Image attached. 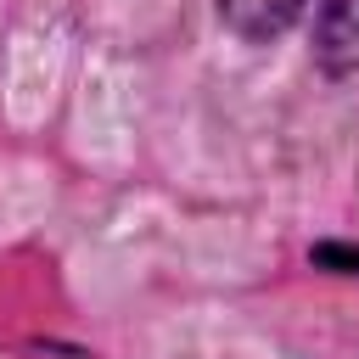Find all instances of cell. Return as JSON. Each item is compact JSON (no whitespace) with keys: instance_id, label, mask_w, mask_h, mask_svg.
<instances>
[{"instance_id":"cell-2","label":"cell","mask_w":359,"mask_h":359,"mask_svg":"<svg viewBox=\"0 0 359 359\" xmlns=\"http://www.w3.org/2000/svg\"><path fill=\"white\" fill-rule=\"evenodd\" d=\"M320 56L331 73L359 56V0H320Z\"/></svg>"},{"instance_id":"cell-1","label":"cell","mask_w":359,"mask_h":359,"mask_svg":"<svg viewBox=\"0 0 359 359\" xmlns=\"http://www.w3.org/2000/svg\"><path fill=\"white\" fill-rule=\"evenodd\" d=\"M303 0H219V17L241 34V39H275L297 22Z\"/></svg>"}]
</instances>
